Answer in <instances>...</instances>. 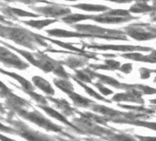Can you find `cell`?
Instances as JSON below:
<instances>
[{
  "label": "cell",
  "mask_w": 156,
  "mask_h": 141,
  "mask_svg": "<svg viewBox=\"0 0 156 141\" xmlns=\"http://www.w3.org/2000/svg\"><path fill=\"white\" fill-rule=\"evenodd\" d=\"M17 112L24 118L32 121L33 123L38 125L41 128H44L47 130H51V131H55V132H61L60 127H58L55 124H52L51 122H49L48 119H46L43 116H41V114H39L37 111L28 112L27 110L22 109V110H17Z\"/></svg>",
  "instance_id": "cell-1"
},
{
  "label": "cell",
  "mask_w": 156,
  "mask_h": 141,
  "mask_svg": "<svg viewBox=\"0 0 156 141\" xmlns=\"http://www.w3.org/2000/svg\"><path fill=\"white\" fill-rule=\"evenodd\" d=\"M17 128V133L18 135L22 136L25 139L28 141H54L53 139L49 138L48 136L40 134L38 132H36L34 130H32L31 128H28L27 127H26L25 125L18 123V125H16Z\"/></svg>",
  "instance_id": "cell-2"
},
{
  "label": "cell",
  "mask_w": 156,
  "mask_h": 141,
  "mask_svg": "<svg viewBox=\"0 0 156 141\" xmlns=\"http://www.w3.org/2000/svg\"><path fill=\"white\" fill-rule=\"evenodd\" d=\"M46 113H48L50 117H54L55 119H57V120H59V121H61V122H63V123H65V124H67L68 126H69V127H71V128H75L74 127V125H71L64 117H63V115H60L58 111H56V110H54V109H52V108H50V107H48V106H40Z\"/></svg>",
  "instance_id": "cell-3"
},
{
  "label": "cell",
  "mask_w": 156,
  "mask_h": 141,
  "mask_svg": "<svg viewBox=\"0 0 156 141\" xmlns=\"http://www.w3.org/2000/svg\"><path fill=\"white\" fill-rule=\"evenodd\" d=\"M36 85L37 87H39L42 91H44L46 94H48V95H54V90L52 89V87L50 86V84L45 81L44 79H42L41 77H34L33 78Z\"/></svg>",
  "instance_id": "cell-4"
},
{
  "label": "cell",
  "mask_w": 156,
  "mask_h": 141,
  "mask_svg": "<svg viewBox=\"0 0 156 141\" xmlns=\"http://www.w3.org/2000/svg\"><path fill=\"white\" fill-rule=\"evenodd\" d=\"M68 94H69V97L73 100L75 105H77L79 106H81V107H87L88 106L89 107L90 105L91 104V101H90V100H88V99H86V98H84V97L77 95V94H74L72 92H69Z\"/></svg>",
  "instance_id": "cell-5"
},
{
  "label": "cell",
  "mask_w": 156,
  "mask_h": 141,
  "mask_svg": "<svg viewBox=\"0 0 156 141\" xmlns=\"http://www.w3.org/2000/svg\"><path fill=\"white\" fill-rule=\"evenodd\" d=\"M104 138H105V139L109 141H137L135 139V138L129 136V135H125V134L111 133L110 135H108Z\"/></svg>",
  "instance_id": "cell-6"
},
{
  "label": "cell",
  "mask_w": 156,
  "mask_h": 141,
  "mask_svg": "<svg viewBox=\"0 0 156 141\" xmlns=\"http://www.w3.org/2000/svg\"><path fill=\"white\" fill-rule=\"evenodd\" d=\"M130 123H133V124L137 125V126L146 127V128H148L150 129L156 130V123H147V122H140V121H137V122H130Z\"/></svg>",
  "instance_id": "cell-7"
},
{
  "label": "cell",
  "mask_w": 156,
  "mask_h": 141,
  "mask_svg": "<svg viewBox=\"0 0 156 141\" xmlns=\"http://www.w3.org/2000/svg\"><path fill=\"white\" fill-rule=\"evenodd\" d=\"M136 139H138L139 141H156V138L152 137H143V136H135Z\"/></svg>",
  "instance_id": "cell-8"
},
{
  "label": "cell",
  "mask_w": 156,
  "mask_h": 141,
  "mask_svg": "<svg viewBox=\"0 0 156 141\" xmlns=\"http://www.w3.org/2000/svg\"><path fill=\"white\" fill-rule=\"evenodd\" d=\"M98 85V87H99V89L102 92V94L104 95H111L112 92V91H110L109 89H106V88H104V87H101V86H99V84H97Z\"/></svg>",
  "instance_id": "cell-9"
},
{
  "label": "cell",
  "mask_w": 156,
  "mask_h": 141,
  "mask_svg": "<svg viewBox=\"0 0 156 141\" xmlns=\"http://www.w3.org/2000/svg\"><path fill=\"white\" fill-rule=\"evenodd\" d=\"M153 103H154V104H155V105H156V99L154 100V101H153Z\"/></svg>",
  "instance_id": "cell-10"
}]
</instances>
